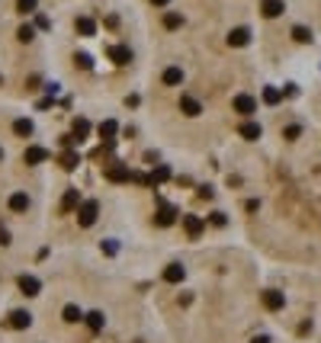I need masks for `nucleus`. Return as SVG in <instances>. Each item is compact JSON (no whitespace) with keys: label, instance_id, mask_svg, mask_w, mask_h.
<instances>
[{"label":"nucleus","instance_id":"obj_1","mask_svg":"<svg viewBox=\"0 0 321 343\" xmlns=\"http://www.w3.org/2000/svg\"><path fill=\"white\" fill-rule=\"evenodd\" d=\"M97 215H100V202L97 199H87V202H81V209H77V225L90 228L93 222H97Z\"/></svg>","mask_w":321,"mask_h":343},{"label":"nucleus","instance_id":"obj_2","mask_svg":"<svg viewBox=\"0 0 321 343\" xmlns=\"http://www.w3.org/2000/svg\"><path fill=\"white\" fill-rule=\"evenodd\" d=\"M231 106H235V112H241V116H254L257 112V100L247 93H238L235 100H231Z\"/></svg>","mask_w":321,"mask_h":343},{"label":"nucleus","instance_id":"obj_3","mask_svg":"<svg viewBox=\"0 0 321 343\" xmlns=\"http://www.w3.org/2000/svg\"><path fill=\"white\" fill-rule=\"evenodd\" d=\"M154 222H158L161 228H170L173 222H177V209L167 205L164 199H158V218H154Z\"/></svg>","mask_w":321,"mask_h":343},{"label":"nucleus","instance_id":"obj_4","mask_svg":"<svg viewBox=\"0 0 321 343\" xmlns=\"http://www.w3.org/2000/svg\"><path fill=\"white\" fill-rule=\"evenodd\" d=\"M283 305H286L283 292H276V289H267V292H264V308H267V311H283Z\"/></svg>","mask_w":321,"mask_h":343},{"label":"nucleus","instance_id":"obj_5","mask_svg":"<svg viewBox=\"0 0 321 343\" xmlns=\"http://www.w3.org/2000/svg\"><path fill=\"white\" fill-rule=\"evenodd\" d=\"M20 292L32 298V295H39V292H42V283H39L36 276H29V272H23V276H20Z\"/></svg>","mask_w":321,"mask_h":343},{"label":"nucleus","instance_id":"obj_6","mask_svg":"<svg viewBox=\"0 0 321 343\" xmlns=\"http://www.w3.org/2000/svg\"><path fill=\"white\" fill-rule=\"evenodd\" d=\"M260 13H264L267 20H276V16L286 13V4L283 0H264V4H260Z\"/></svg>","mask_w":321,"mask_h":343},{"label":"nucleus","instance_id":"obj_7","mask_svg":"<svg viewBox=\"0 0 321 343\" xmlns=\"http://www.w3.org/2000/svg\"><path fill=\"white\" fill-rule=\"evenodd\" d=\"M247 42H250V29H247V26H238V29H231V32H228V45L244 48Z\"/></svg>","mask_w":321,"mask_h":343},{"label":"nucleus","instance_id":"obj_8","mask_svg":"<svg viewBox=\"0 0 321 343\" xmlns=\"http://www.w3.org/2000/svg\"><path fill=\"white\" fill-rule=\"evenodd\" d=\"M74 29H77V32H81V36H84V39H90V36H97V23H93V20H90V16H77V20H74Z\"/></svg>","mask_w":321,"mask_h":343},{"label":"nucleus","instance_id":"obj_9","mask_svg":"<svg viewBox=\"0 0 321 343\" xmlns=\"http://www.w3.org/2000/svg\"><path fill=\"white\" fill-rule=\"evenodd\" d=\"M180 112L189 119H196L199 112H203V106H199V100H193V96H180Z\"/></svg>","mask_w":321,"mask_h":343},{"label":"nucleus","instance_id":"obj_10","mask_svg":"<svg viewBox=\"0 0 321 343\" xmlns=\"http://www.w3.org/2000/svg\"><path fill=\"white\" fill-rule=\"evenodd\" d=\"M183 228H186L189 237H199V234H203V228H206V222L199 215H183Z\"/></svg>","mask_w":321,"mask_h":343},{"label":"nucleus","instance_id":"obj_11","mask_svg":"<svg viewBox=\"0 0 321 343\" xmlns=\"http://www.w3.org/2000/svg\"><path fill=\"white\" fill-rule=\"evenodd\" d=\"M45 157H48V151H45V148H39V145H29V148L23 151V161H26V164H42Z\"/></svg>","mask_w":321,"mask_h":343},{"label":"nucleus","instance_id":"obj_12","mask_svg":"<svg viewBox=\"0 0 321 343\" xmlns=\"http://www.w3.org/2000/svg\"><path fill=\"white\" fill-rule=\"evenodd\" d=\"M183 276H186V269L180 266V263H170L167 269H164V283H170V286H177V283H183Z\"/></svg>","mask_w":321,"mask_h":343},{"label":"nucleus","instance_id":"obj_13","mask_svg":"<svg viewBox=\"0 0 321 343\" xmlns=\"http://www.w3.org/2000/svg\"><path fill=\"white\" fill-rule=\"evenodd\" d=\"M106 180H109V183H125V180H129V167H125V164L106 167Z\"/></svg>","mask_w":321,"mask_h":343},{"label":"nucleus","instance_id":"obj_14","mask_svg":"<svg viewBox=\"0 0 321 343\" xmlns=\"http://www.w3.org/2000/svg\"><path fill=\"white\" fill-rule=\"evenodd\" d=\"M7 324H10L13 330H23V327H29V324H32V314L20 308V311H13V314H10V321H7Z\"/></svg>","mask_w":321,"mask_h":343},{"label":"nucleus","instance_id":"obj_15","mask_svg":"<svg viewBox=\"0 0 321 343\" xmlns=\"http://www.w3.org/2000/svg\"><path fill=\"white\" fill-rule=\"evenodd\" d=\"M167 177H170V167H167V164H158V167L151 170V177H148V186L158 189V183H164Z\"/></svg>","mask_w":321,"mask_h":343},{"label":"nucleus","instance_id":"obj_16","mask_svg":"<svg viewBox=\"0 0 321 343\" xmlns=\"http://www.w3.org/2000/svg\"><path fill=\"white\" fill-rule=\"evenodd\" d=\"M109 58L116 61V64H129V61H132V51H129L125 45H112L109 48Z\"/></svg>","mask_w":321,"mask_h":343},{"label":"nucleus","instance_id":"obj_17","mask_svg":"<svg viewBox=\"0 0 321 343\" xmlns=\"http://www.w3.org/2000/svg\"><path fill=\"white\" fill-rule=\"evenodd\" d=\"M84 321H87V327H90L93 333H100V330H103V324H106L103 311H90V314H84Z\"/></svg>","mask_w":321,"mask_h":343},{"label":"nucleus","instance_id":"obj_18","mask_svg":"<svg viewBox=\"0 0 321 343\" xmlns=\"http://www.w3.org/2000/svg\"><path fill=\"white\" fill-rule=\"evenodd\" d=\"M10 209H13V212H26V209H29V196H26V192H13V196H10Z\"/></svg>","mask_w":321,"mask_h":343},{"label":"nucleus","instance_id":"obj_19","mask_svg":"<svg viewBox=\"0 0 321 343\" xmlns=\"http://www.w3.org/2000/svg\"><path fill=\"white\" fill-rule=\"evenodd\" d=\"M238 131H241V138H247V142H257V138H260V125H257V122H244Z\"/></svg>","mask_w":321,"mask_h":343},{"label":"nucleus","instance_id":"obj_20","mask_svg":"<svg viewBox=\"0 0 321 343\" xmlns=\"http://www.w3.org/2000/svg\"><path fill=\"white\" fill-rule=\"evenodd\" d=\"M77 202H81V192H77V189L71 186V189L65 192V199H61V212H71V209L77 205Z\"/></svg>","mask_w":321,"mask_h":343},{"label":"nucleus","instance_id":"obj_21","mask_svg":"<svg viewBox=\"0 0 321 343\" xmlns=\"http://www.w3.org/2000/svg\"><path fill=\"white\" fill-rule=\"evenodd\" d=\"M61 318H65L68 324H77V321H84V311H81V308H77V305H65Z\"/></svg>","mask_w":321,"mask_h":343},{"label":"nucleus","instance_id":"obj_22","mask_svg":"<svg viewBox=\"0 0 321 343\" xmlns=\"http://www.w3.org/2000/svg\"><path fill=\"white\" fill-rule=\"evenodd\" d=\"M164 84H167V87L183 84V71H180V67H167V71H164Z\"/></svg>","mask_w":321,"mask_h":343},{"label":"nucleus","instance_id":"obj_23","mask_svg":"<svg viewBox=\"0 0 321 343\" xmlns=\"http://www.w3.org/2000/svg\"><path fill=\"white\" fill-rule=\"evenodd\" d=\"M87 135H90V122H87V119H74V138H77V142H84Z\"/></svg>","mask_w":321,"mask_h":343},{"label":"nucleus","instance_id":"obj_24","mask_svg":"<svg viewBox=\"0 0 321 343\" xmlns=\"http://www.w3.org/2000/svg\"><path fill=\"white\" fill-rule=\"evenodd\" d=\"M13 131H16V135H23V138H29L32 135V122L29 119H16L13 122Z\"/></svg>","mask_w":321,"mask_h":343},{"label":"nucleus","instance_id":"obj_25","mask_svg":"<svg viewBox=\"0 0 321 343\" xmlns=\"http://www.w3.org/2000/svg\"><path fill=\"white\" fill-rule=\"evenodd\" d=\"M77 164H81V157H77V151H65V154H61V167H65V170H74Z\"/></svg>","mask_w":321,"mask_h":343},{"label":"nucleus","instance_id":"obj_26","mask_svg":"<svg viewBox=\"0 0 321 343\" xmlns=\"http://www.w3.org/2000/svg\"><path fill=\"white\" fill-rule=\"evenodd\" d=\"M116 131H119V125H116V122H112V119H106V122H103V125H100V135L106 138V142H112V135H116Z\"/></svg>","mask_w":321,"mask_h":343},{"label":"nucleus","instance_id":"obj_27","mask_svg":"<svg viewBox=\"0 0 321 343\" xmlns=\"http://www.w3.org/2000/svg\"><path fill=\"white\" fill-rule=\"evenodd\" d=\"M280 100H283V93L276 90V87H267V90H264V103H270V106H276Z\"/></svg>","mask_w":321,"mask_h":343},{"label":"nucleus","instance_id":"obj_28","mask_svg":"<svg viewBox=\"0 0 321 343\" xmlns=\"http://www.w3.org/2000/svg\"><path fill=\"white\" fill-rule=\"evenodd\" d=\"M36 4L39 0H16V10H20L23 16H29V13H36Z\"/></svg>","mask_w":321,"mask_h":343},{"label":"nucleus","instance_id":"obj_29","mask_svg":"<svg viewBox=\"0 0 321 343\" xmlns=\"http://www.w3.org/2000/svg\"><path fill=\"white\" fill-rule=\"evenodd\" d=\"M164 26H167V29H177V26H183V16L180 13H164Z\"/></svg>","mask_w":321,"mask_h":343},{"label":"nucleus","instance_id":"obj_30","mask_svg":"<svg viewBox=\"0 0 321 343\" xmlns=\"http://www.w3.org/2000/svg\"><path fill=\"white\" fill-rule=\"evenodd\" d=\"M16 39H20V42H32V39H36V29H32L29 23H26V26H20V32H16Z\"/></svg>","mask_w":321,"mask_h":343},{"label":"nucleus","instance_id":"obj_31","mask_svg":"<svg viewBox=\"0 0 321 343\" xmlns=\"http://www.w3.org/2000/svg\"><path fill=\"white\" fill-rule=\"evenodd\" d=\"M292 39H296V42H311V29H305V26H296V29H292Z\"/></svg>","mask_w":321,"mask_h":343},{"label":"nucleus","instance_id":"obj_32","mask_svg":"<svg viewBox=\"0 0 321 343\" xmlns=\"http://www.w3.org/2000/svg\"><path fill=\"white\" fill-rule=\"evenodd\" d=\"M209 222H212L215 228H225V225H228V218H225V212H212V215H209Z\"/></svg>","mask_w":321,"mask_h":343},{"label":"nucleus","instance_id":"obj_33","mask_svg":"<svg viewBox=\"0 0 321 343\" xmlns=\"http://www.w3.org/2000/svg\"><path fill=\"white\" fill-rule=\"evenodd\" d=\"M299 135H302V128H299V125H289V128L283 131V138H286V142H296Z\"/></svg>","mask_w":321,"mask_h":343},{"label":"nucleus","instance_id":"obj_34","mask_svg":"<svg viewBox=\"0 0 321 343\" xmlns=\"http://www.w3.org/2000/svg\"><path fill=\"white\" fill-rule=\"evenodd\" d=\"M74 61H77V67H84V71H90V67H93V61H90V55H84V51H81V55H77Z\"/></svg>","mask_w":321,"mask_h":343},{"label":"nucleus","instance_id":"obj_35","mask_svg":"<svg viewBox=\"0 0 321 343\" xmlns=\"http://www.w3.org/2000/svg\"><path fill=\"white\" fill-rule=\"evenodd\" d=\"M215 192H212V186H199V199H212Z\"/></svg>","mask_w":321,"mask_h":343},{"label":"nucleus","instance_id":"obj_36","mask_svg":"<svg viewBox=\"0 0 321 343\" xmlns=\"http://www.w3.org/2000/svg\"><path fill=\"white\" fill-rule=\"evenodd\" d=\"M7 244H10V231H7V228H0V247H7Z\"/></svg>","mask_w":321,"mask_h":343},{"label":"nucleus","instance_id":"obj_37","mask_svg":"<svg viewBox=\"0 0 321 343\" xmlns=\"http://www.w3.org/2000/svg\"><path fill=\"white\" fill-rule=\"evenodd\" d=\"M36 26H39V29H48L51 23H48V16H36Z\"/></svg>","mask_w":321,"mask_h":343},{"label":"nucleus","instance_id":"obj_38","mask_svg":"<svg viewBox=\"0 0 321 343\" xmlns=\"http://www.w3.org/2000/svg\"><path fill=\"white\" fill-rule=\"evenodd\" d=\"M244 209H247V212H257V209H260V202H257V199H247V205H244Z\"/></svg>","mask_w":321,"mask_h":343},{"label":"nucleus","instance_id":"obj_39","mask_svg":"<svg viewBox=\"0 0 321 343\" xmlns=\"http://www.w3.org/2000/svg\"><path fill=\"white\" fill-rule=\"evenodd\" d=\"M103 250H106V253H116L119 247H116V241H106V244H103Z\"/></svg>","mask_w":321,"mask_h":343},{"label":"nucleus","instance_id":"obj_40","mask_svg":"<svg viewBox=\"0 0 321 343\" xmlns=\"http://www.w3.org/2000/svg\"><path fill=\"white\" fill-rule=\"evenodd\" d=\"M250 343H270V337H254Z\"/></svg>","mask_w":321,"mask_h":343},{"label":"nucleus","instance_id":"obj_41","mask_svg":"<svg viewBox=\"0 0 321 343\" xmlns=\"http://www.w3.org/2000/svg\"><path fill=\"white\" fill-rule=\"evenodd\" d=\"M151 4H154V7H167L170 0H151Z\"/></svg>","mask_w":321,"mask_h":343},{"label":"nucleus","instance_id":"obj_42","mask_svg":"<svg viewBox=\"0 0 321 343\" xmlns=\"http://www.w3.org/2000/svg\"><path fill=\"white\" fill-rule=\"evenodd\" d=\"M0 161H4V151H0Z\"/></svg>","mask_w":321,"mask_h":343},{"label":"nucleus","instance_id":"obj_43","mask_svg":"<svg viewBox=\"0 0 321 343\" xmlns=\"http://www.w3.org/2000/svg\"><path fill=\"white\" fill-rule=\"evenodd\" d=\"M0 84H4V77H0Z\"/></svg>","mask_w":321,"mask_h":343}]
</instances>
